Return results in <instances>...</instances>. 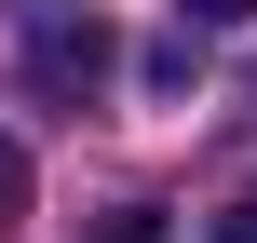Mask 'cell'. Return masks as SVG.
Here are the masks:
<instances>
[{
    "label": "cell",
    "instance_id": "1",
    "mask_svg": "<svg viewBox=\"0 0 257 243\" xmlns=\"http://www.w3.org/2000/svg\"><path fill=\"white\" fill-rule=\"evenodd\" d=\"M27 68H41L54 95H95V81H108V27H95V14H41V27H27Z\"/></svg>",
    "mask_w": 257,
    "mask_h": 243
},
{
    "label": "cell",
    "instance_id": "2",
    "mask_svg": "<svg viewBox=\"0 0 257 243\" xmlns=\"http://www.w3.org/2000/svg\"><path fill=\"white\" fill-rule=\"evenodd\" d=\"M27 230V149H14V135H0V243Z\"/></svg>",
    "mask_w": 257,
    "mask_h": 243
},
{
    "label": "cell",
    "instance_id": "3",
    "mask_svg": "<svg viewBox=\"0 0 257 243\" xmlns=\"http://www.w3.org/2000/svg\"><path fill=\"white\" fill-rule=\"evenodd\" d=\"M203 243H257V189H230V203H217V230Z\"/></svg>",
    "mask_w": 257,
    "mask_h": 243
},
{
    "label": "cell",
    "instance_id": "4",
    "mask_svg": "<svg viewBox=\"0 0 257 243\" xmlns=\"http://www.w3.org/2000/svg\"><path fill=\"white\" fill-rule=\"evenodd\" d=\"M176 14H203V27H244V14H257V0H176Z\"/></svg>",
    "mask_w": 257,
    "mask_h": 243
},
{
    "label": "cell",
    "instance_id": "5",
    "mask_svg": "<svg viewBox=\"0 0 257 243\" xmlns=\"http://www.w3.org/2000/svg\"><path fill=\"white\" fill-rule=\"evenodd\" d=\"M108 243H163V216H149V203H136V216H122V230H108Z\"/></svg>",
    "mask_w": 257,
    "mask_h": 243
}]
</instances>
